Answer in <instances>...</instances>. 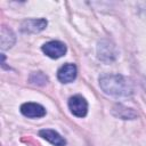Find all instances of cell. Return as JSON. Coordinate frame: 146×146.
<instances>
[{
    "mask_svg": "<svg viewBox=\"0 0 146 146\" xmlns=\"http://www.w3.org/2000/svg\"><path fill=\"white\" fill-rule=\"evenodd\" d=\"M98 58L103 62H112L116 57L115 47L107 40H102L97 47Z\"/></svg>",
    "mask_w": 146,
    "mask_h": 146,
    "instance_id": "cell-4",
    "label": "cell"
},
{
    "mask_svg": "<svg viewBox=\"0 0 146 146\" xmlns=\"http://www.w3.org/2000/svg\"><path fill=\"white\" fill-rule=\"evenodd\" d=\"M0 39H1V49L2 50L9 49L15 43V34L13 33V31L10 29H8L6 26L1 27Z\"/></svg>",
    "mask_w": 146,
    "mask_h": 146,
    "instance_id": "cell-9",
    "label": "cell"
},
{
    "mask_svg": "<svg viewBox=\"0 0 146 146\" xmlns=\"http://www.w3.org/2000/svg\"><path fill=\"white\" fill-rule=\"evenodd\" d=\"M76 66L72 63H67L59 67L57 71V78L62 83H70L76 78Z\"/></svg>",
    "mask_w": 146,
    "mask_h": 146,
    "instance_id": "cell-7",
    "label": "cell"
},
{
    "mask_svg": "<svg viewBox=\"0 0 146 146\" xmlns=\"http://www.w3.org/2000/svg\"><path fill=\"white\" fill-rule=\"evenodd\" d=\"M68 108L76 117H84L88 113V103L81 95H74L68 99Z\"/></svg>",
    "mask_w": 146,
    "mask_h": 146,
    "instance_id": "cell-2",
    "label": "cell"
},
{
    "mask_svg": "<svg viewBox=\"0 0 146 146\" xmlns=\"http://www.w3.org/2000/svg\"><path fill=\"white\" fill-rule=\"evenodd\" d=\"M42 51L50 58L52 59H57L62 56L65 55L66 52V46L58 40H52V41H48L42 46Z\"/></svg>",
    "mask_w": 146,
    "mask_h": 146,
    "instance_id": "cell-3",
    "label": "cell"
},
{
    "mask_svg": "<svg viewBox=\"0 0 146 146\" xmlns=\"http://www.w3.org/2000/svg\"><path fill=\"white\" fill-rule=\"evenodd\" d=\"M113 113H114V115H116V116H119L120 119H123V120H133V119L137 117V113L132 108L125 107L121 104L115 105L113 107Z\"/></svg>",
    "mask_w": 146,
    "mask_h": 146,
    "instance_id": "cell-10",
    "label": "cell"
},
{
    "mask_svg": "<svg viewBox=\"0 0 146 146\" xmlns=\"http://www.w3.org/2000/svg\"><path fill=\"white\" fill-rule=\"evenodd\" d=\"M39 136L42 137L43 139H46L47 141H49L50 144H52L54 146H65L66 145V140L55 130L42 129L39 131Z\"/></svg>",
    "mask_w": 146,
    "mask_h": 146,
    "instance_id": "cell-8",
    "label": "cell"
},
{
    "mask_svg": "<svg viewBox=\"0 0 146 146\" xmlns=\"http://www.w3.org/2000/svg\"><path fill=\"white\" fill-rule=\"evenodd\" d=\"M47 76L41 73V72H36V73H33L30 78V81L32 83H35V84H39V86H43L44 83H47Z\"/></svg>",
    "mask_w": 146,
    "mask_h": 146,
    "instance_id": "cell-11",
    "label": "cell"
},
{
    "mask_svg": "<svg viewBox=\"0 0 146 146\" xmlns=\"http://www.w3.org/2000/svg\"><path fill=\"white\" fill-rule=\"evenodd\" d=\"M102 90L114 97H128L132 95V83L121 74H103L99 76Z\"/></svg>",
    "mask_w": 146,
    "mask_h": 146,
    "instance_id": "cell-1",
    "label": "cell"
},
{
    "mask_svg": "<svg viewBox=\"0 0 146 146\" xmlns=\"http://www.w3.org/2000/svg\"><path fill=\"white\" fill-rule=\"evenodd\" d=\"M47 26V21L44 18H29L22 22L21 30L27 33H38L44 30Z\"/></svg>",
    "mask_w": 146,
    "mask_h": 146,
    "instance_id": "cell-6",
    "label": "cell"
},
{
    "mask_svg": "<svg viewBox=\"0 0 146 146\" xmlns=\"http://www.w3.org/2000/svg\"><path fill=\"white\" fill-rule=\"evenodd\" d=\"M21 113L31 119L42 117L46 115V108L38 103H24L21 105Z\"/></svg>",
    "mask_w": 146,
    "mask_h": 146,
    "instance_id": "cell-5",
    "label": "cell"
}]
</instances>
